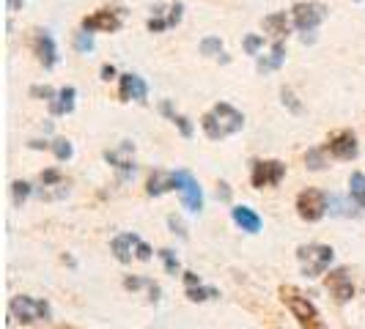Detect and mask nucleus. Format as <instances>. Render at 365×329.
<instances>
[{"label": "nucleus", "mask_w": 365, "mask_h": 329, "mask_svg": "<svg viewBox=\"0 0 365 329\" xmlns=\"http://www.w3.org/2000/svg\"><path fill=\"white\" fill-rule=\"evenodd\" d=\"M201 127L209 140H225V137L237 135L239 129L245 127V115L237 108H231L228 102H217L201 118Z\"/></svg>", "instance_id": "1"}, {"label": "nucleus", "mask_w": 365, "mask_h": 329, "mask_svg": "<svg viewBox=\"0 0 365 329\" xmlns=\"http://www.w3.org/2000/svg\"><path fill=\"white\" fill-rule=\"evenodd\" d=\"M280 299L289 305V310H292V315L299 321L302 329H324V321H322V315L316 310V305H313L311 299L299 291V288L283 286V288H280Z\"/></svg>", "instance_id": "2"}, {"label": "nucleus", "mask_w": 365, "mask_h": 329, "mask_svg": "<svg viewBox=\"0 0 365 329\" xmlns=\"http://www.w3.org/2000/svg\"><path fill=\"white\" fill-rule=\"evenodd\" d=\"M297 258L302 263V274L305 277H319L329 269L332 258H335V250L329 244H302L297 250Z\"/></svg>", "instance_id": "3"}, {"label": "nucleus", "mask_w": 365, "mask_h": 329, "mask_svg": "<svg viewBox=\"0 0 365 329\" xmlns=\"http://www.w3.org/2000/svg\"><path fill=\"white\" fill-rule=\"evenodd\" d=\"M11 318H17L19 324H34V321H47L50 318V305L44 299H34V296H14L9 302Z\"/></svg>", "instance_id": "4"}, {"label": "nucleus", "mask_w": 365, "mask_h": 329, "mask_svg": "<svg viewBox=\"0 0 365 329\" xmlns=\"http://www.w3.org/2000/svg\"><path fill=\"white\" fill-rule=\"evenodd\" d=\"M292 14H294L297 31H302V33L308 36V33H313V31L322 25V19L327 17V6L319 3V0H302V3L294 6Z\"/></svg>", "instance_id": "5"}, {"label": "nucleus", "mask_w": 365, "mask_h": 329, "mask_svg": "<svg viewBox=\"0 0 365 329\" xmlns=\"http://www.w3.org/2000/svg\"><path fill=\"white\" fill-rule=\"evenodd\" d=\"M329 201L322 189H302L297 195V214L305 219V222H319V219L327 214Z\"/></svg>", "instance_id": "6"}, {"label": "nucleus", "mask_w": 365, "mask_h": 329, "mask_svg": "<svg viewBox=\"0 0 365 329\" xmlns=\"http://www.w3.org/2000/svg\"><path fill=\"white\" fill-rule=\"evenodd\" d=\"M173 187L179 189V195H182V203L187 212H201L203 209V192L198 182L192 179V173H187V170H176L173 173Z\"/></svg>", "instance_id": "7"}, {"label": "nucleus", "mask_w": 365, "mask_h": 329, "mask_svg": "<svg viewBox=\"0 0 365 329\" xmlns=\"http://www.w3.org/2000/svg\"><path fill=\"white\" fill-rule=\"evenodd\" d=\"M286 176V164L277 162V160H256L253 162V173H250V182L256 189L264 187H277Z\"/></svg>", "instance_id": "8"}, {"label": "nucleus", "mask_w": 365, "mask_h": 329, "mask_svg": "<svg viewBox=\"0 0 365 329\" xmlns=\"http://www.w3.org/2000/svg\"><path fill=\"white\" fill-rule=\"evenodd\" d=\"M132 154H135V143H132V140H124L118 148L105 151V160L121 173V179H129V176L135 173V160H132Z\"/></svg>", "instance_id": "9"}, {"label": "nucleus", "mask_w": 365, "mask_h": 329, "mask_svg": "<svg viewBox=\"0 0 365 329\" xmlns=\"http://www.w3.org/2000/svg\"><path fill=\"white\" fill-rule=\"evenodd\" d=\"M327 151L335 160H354L357 157V137H354V132H349V129L335 132L327 140Z\"/></svg>", "instance_id": "10"}, {"label": "nucleus", "mask_w": 365, "mask_h": 329, "mask_svg": "<svg viewBox=\"0 0 365 329\" xmlns=\"http://www.w3.org/2000/svg\"><path fill=\"white\" fill-rule=\"evenodd\" d=\"M121 28V14L118 11H110V9H99V11H93L91 17L83 19V31H105V33H115Z\"/></svg>", "instance_id": "11"}, {"label": "nucleus", "mask_w": 365, "mask_h": 329, "mask_svg": "<svg viewBox=\"0 0 365 329\" xmlns=\"http://www.w3.org/2000/svg\"><path fill=\"white\" fill-rule=\"evenodd\" d=\"M118 91H121V99L124 102H146L148 96V85L143 77H138V74H121V83H118Z\"/></svg>", "instance_id": "12"}, {"label": "nucleus", "mask_w": 365, "mask_h": 329, "mask_svg": "<svg viewBox=\"0 0 365 329\" xmlns=\"http://www.w3.org/2000/svg\"><path fill=\"white\" fill-rule=\"evenodd\" d=\"M327 288L338 302H349V299L354 296V283H351V274H349L346 269H335V272H329Z\"/></svg>", "instance_id": "13"}, {"label": "nucleus", "mask_w": 365, "mask_h": 329, "mask_svg": "<svg viewBox=\"0 0 365 329\" xmlns=\"http://www.w3.org/2000/svg\"><path fill=\"white\" fill-rule=\"evenodd\" d=\"M34 53L38 55V63H41L44 69H53L55 66L58 50H55V41L47 31H36V36H34Z\"/></svg>", "instance_id": "14"}, {"label": "nucleus", "mask_w": 365, "mask_h": 329, "mask_svg": "<svg viewBox=\"0 0 365 329\" xmlns=\"http://www.w3.org/2000/svg\"><path fill=\"white\" fill-rule=\"evenodd\" d=\"M138 244H140V239L135 236V234H121V236L113 239V253H115V258L121 261V263H129L132 261V253L138 256Z\"/></svg>", "instance_id": "15"}, {"label": "nucleus", "mask_w": 365, "mask_h": 329, "mask_svg": "<svg viewBox=\"0 0 365 329\" xmlns=\"http://www.w3.org/2000/svg\"><path fill=\"white\" fill-rule=\"evenodd\" d=\"M231 217H234V222H237L242 231H247V234H258V231H261V217H258L250 206H234V209H231Z\"/></svg>", "instance_id": "16"}, {"label": "nucleus", "mask_w": 365, "mask_h": 329, "mask_svg": "<svg viewBox=\"0 0 365 329\" xmlns=\"http://www.w3.org/2000/svg\"><path fill=\"white\" fill-rule=\"evenodd\" d=\"M264 31L274 38V41H283V38L289 36V31H292V25H289V17H286V11H277V14H269V17H264Z\"/></svg>", "instance_id": "17"}, {"label": "nucleus", "mask_w": 365, "mask_h": 329, "mask_svg": "<svg viewBox=\"0 0 365 329\" xmlns=\"http://www.w3.org/2000/svg\"><path fill=\"white\" fill-rule=\"evenodd\" d=\"M74 96H77V91H74L72 85H63V88L58 91V96L50 102V113H53V115H69L74 110Z\"/></svg>", "instance_id": "18"}, {"label": "nucleus", "mask_w": 365, "mask_h": 329, "mask_svg": "<svg viewBox=\"0 0 365 329\" xmlns=\"http://www.w3.org/2000/svg\"><path fill=\"white\" fill-rule=\"evenodd\" d=\"M168 189H176L173 187V173H165V170H154L151 176H148V184H146V192L148 195H163Z\"/></svg>", "instance_id": "19"}, {"label": "nucleus", "mask_w": 365, "mask_h": 329, "mask_svg": "<svg viewBox=\"0 0 365 329\" xmlns=\"http://www.w3.org/2000/svg\"><path fill=\"white\" fill-rule=\"evenodd\" d=\"M283 61H286V44H283V41H274L272 55H269V58H261V61H258V69H261V72H272V69H280Z\"/></svg>", "instance_id": "20"}, {"label": "nucleus", "mask_w": 365, "mask_h": 329, "mask_svg": "<svg viewBox=\"0 0 365 329\" xmlns=\"http://www.w3.org/2000/svg\"><path fill=\"white\" fill-rule=\"evenodd\" d=\"M349 195H351V201L357 203V206L365 209V173H351V179H349Z\"/></svg>", "instance_id": "21"}, {"label": "nucleus", "mask_w": 365, "mask_h": 329, "mask_svg": "<svg viewBox=\"0 0 365 329\" xmlns=\"http://www.w3.org/2000/svg\"><path fill=\"white\" fill-rule=\"evenodd\" d=\"M53 154L61 160V162H66V160H72V154H74V148H72V143L66 140V137H58V140H53Z\"/></svg>", "instance_id": "22"}, {"label": "nucleus", "mask_w": 365, "mask_h": 329, "mask_svg": "<svg viewBox=\"0 0 365 329\" xmlns=\"http://www.w3.org/2000/svg\"><path fill=\"white\" fill-rule=\"evenodd\" d=\"M74 50H77V53H91L93 50V36L88 31L74 33Z\"/></svg>", "instance_id": "23"}, {"label": "nucleus", "mask_w": 365, "mask_h": 329, "mask_svg": "<svg viewBox=\"0 0 365 329\" xmlns=\"http://www.w3.org/2000/svg\"><path fill=\"white\" fill-rule=\"evenodd\" d=\"M146 25H148V31H151V33H163L165 28H168V19H163V6H157V9H154V17L148 19Z\"/></svg>", "instance_id": "24"}, {"label": "nucleus", "mask_w": 365, "mask_h": 329, "mask_svg": "<svg viewBox=\"0 0 365 329\" xmlns=\"http://www.w3.org/2000/svg\"><path fill=\"white\" fill-rule=\"evenodd\" d=\"M222 53V41L217 36H206L201 41V55H220Z\"/></svg>", "instance_id": "25"}, {"label": "nucleus", "mask_w": 365, "mask_h": 329, "mask_svg": "<svg viewBox=\"0 0 365 329\" xmlns=\"http://www.w3.org/2000/svg\"><path fill=\"white\" fill-rule=\"evenodd\" d=\"M187 296H190L192 302H203V299H215L217 291H215V288H201V286L195 288V286H192V288H187Z\"/></svg>", "instance_id": "26"}, {"label": "nucleus", "mask_w": 365, "mask_h": 329, "mask_svg": "<svg viewBox=\"0 0 365 329\" xmlns=\"http://www.w3.org/2000/svg\"><path fill=\"white\" fill-rule=\"evenodd\" d=\"M11 192H14V203H17V206H22V201L31 195V184H28V182H14V184H11Z\"/></svg>", "instance_id": "27"}, {"label": "nucleus", "mask_w": 365, "mask_h": 329, "mask_svg": "<svg viewBox=\"0 0 365 329\" xmlns=\"http://www.w3.org/2000/svg\"><path fill=\"white\" fill-rule=\"evenodd\" d=\"M160 256H163L165 269H168V272H170V274L179 272V258H176V253H173V250H160Z\"/></svg>", "instance_id": "28"}, {"label": "nucleus", "mask_w": 365, "mask_h": 329, "mask_svg": "<svg viewBox=\"0 0 365 329\" xmlns=\"http://www.w3.org/2000/svg\"><path fill=\"white\" fill-rule=\"evenodd\" d=\"M31 96H36V99H47V102H53L58 93L50 88V85H34L31 88Z\"/></svg>", "instance_id": "29"}, {"label": "nucleus", "mask_w": 365, "mask_h": 329, "mask_svg": "<svg viewBox=\"0 0 365 329\" xmlns=\"http://www.w3.org/2000/svg\"><path fill=\"white\" fill-rule=\"evenodd\" d=\"M305 162H308L311 170H322V167H324V157H322V151H316V148H313V151H308Z\"/></svg>", "instance_id": "30"}, {"label": "nucleus", "mask_w": 365, "mask_h": 329, "mask_svg": "<svg viewBox=\"0 0 365 329\" xmlns=\"http://www.w3.org/2000/svg\"><path fill=\"white\" fill-rule=\"evenodd\" d=\"M261 44H264V38L256 36V33H250V36L245 38V53L247 55H256L261 50Z\"/></svg>", "instance_id": "31"}, {"label": "nucleus", "mask_w": 365, "mask_h": 329, "mask_svg": "<svg viewBox=\"0 0 365 329\" xmlns=\"http://www.w3.org/2000/svg\"><path fill=\"white\" fill-rule=\"evenodd\" d=\"M41 184H44V187H55V184H63V176H61V173H58V170H44V173H41Z\"/></svg>", "instance_id": "32"}, {"label": "nucleus", "mask_w": 365, "mask_h": 329, "mask_svg": "<svg viewBox=\"0 0 365 329\" xmlns=\"http://www.w3.org/2000/svg\"><path fill=\"white\" fill-rule=\"evenodd\" d=\"M182 11H184L182 3H173V6H170V14H168V28H173V25H179V22H182Z\"/></svg>", "instance_id": "33"}, {"label": "nucleus", "mask_w": 365, "mask_h": 329, "mask_svg": "<svg viewBox=\"0 0 365 329\" xmlns=\"http://www.w3.org/2000/svg\"><path fill=\"white\" fill-rule=\"evenodd\" d=\"M173 121H176V127H179V132H182L184 137H192V124H190L187 115H176Z\"/></svg>", "instance_id": "34"}, {"label": "nucleus", "mask_w": 365, "mask_h": 329, "mask_svg": "<svg viewBox=\"0 0 365 329\" xmlns=\"http://www.w3.org/2000/svg\"><path fill=\"white\" fill-rule=\"evenodd\" d=\"M283 105H289V108H292L294 113H302V108H299V102L294 99V93L289 91V88H283Z\"/></svg>", "instance_id": "35"}, {"label": "nucleus", "mask_w": 365, "mask_h": 329, "mask_svg": "<svg viewBox=\"0 0 365 329\" xmlns=\"http://www.w3.org/2000/svg\"><path fill=\"white\" fill-rule=\"evenodd\" d=\"M168 222H170V228H173V231H176V234H179V236H187V231H184L182 219L170 217V219H168Z\"/></svg>", "instance_id": "36"}, {"label": "nucleus", "mask_w": 365, "mask_h": 329, "mask_svg": "<svg viewBox=\"0 0 365 329\" xmlns=\"http://www.w3.org/2000/svg\"><path fill=\"white\" fill-rule=\"evenodd\" d=\"M138 258H140V261H148V258H151V247L143 244V241L138 244Z\"/></svg>", "instance_id": "37"}, {"label": "nucleus", "mask_w": 365, "mask_h": 329, "mask_svg": "<svg viewBox=\"0 0 365 329\" xmlns=\"http://www.w3.org/2000/svg\"><path fill=\"white\" fill-rule=\"evenodd\" d=\"M113 77H115V66L105 63V66H102V80H113Z\"/></svg>", "instance_id": "38"}, {"label": "nucleus", "mask_w": 365, "mask_h": 329, "mask_svg": "<svg viewBox=\"0 0 365 329\" xmlns=\"http://www.w3.org/2000/svg\"><path fill=\"white\" fill-rule=\"evenodd\" d=\"M217 195L222 198V201H228V198H231V189H228V184H225V182L217 187Z\"/></svg>", "instance_id": "39"}, {"label": "nucleus", "mask_w": 365, "mask_h": 329, "mask_svg": "<svg viewBox=\"0 0 365 329\" xmlns=\"http://www.w3.org/2000/svg\"><path fill=\"white\" fill-rule=\"evenodd\" d=\"M160 110H163V113L168 115V118H170V121L176 118V113H173V108H170V102H163V105H160Z\"/></svg>", "instance_id": "40"}, {"label": "nucleus", "mask_w": 365, "mask_h": 329, "mask_svg": "<svg viewBox=\"0 0 365 329\" xmlns=\"http://www.w3.org/2000/svg\"><path fill=\"white\" fill-rule=\"evenodd\" d=\"M19 6V0H9V9H17Z\"/></svg>", "instance_id": "41"}, {"label": "nucleus", "mask_w": 365, "mask_h": 329, "mask_svg": "<svg viewBox=\"0 0 365 329\" xmlns=\"http://www.w3.org/2000/svg\"><path fill=\"white\" fill-rule=\"evenodd\" d=\"M61 329H72V327H61Z\"/></svg>", "instance_id": "42"}]
</instances>
